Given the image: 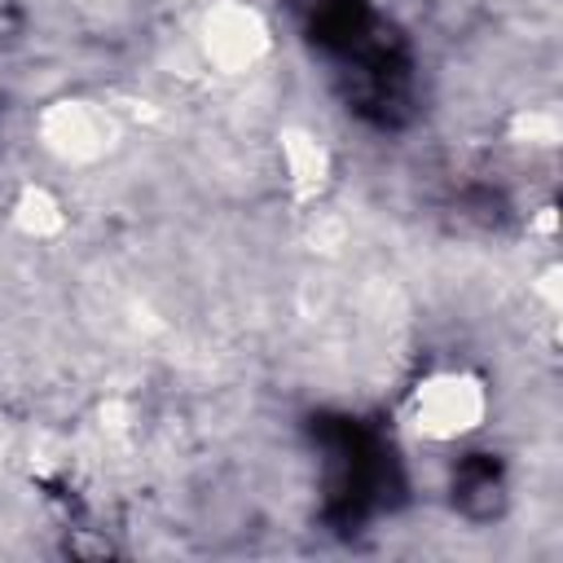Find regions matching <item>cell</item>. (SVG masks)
<instances>
[{
  "mask_svg": "<svg viewBox=\"0 0 563 563\" xmlns=\"http://www.w3.org/2000/svg\"><path fill=\"white\" fill-rule=\"evenodd\" d=\"M497 493H501V462H493L488 453H471L462 466H457V479H453V501L484 519L497 510Z\"/></svg>",
  "mask_w": 563,
  "mask_h": 563,
  "instance_id": "2",
  "label": "cell"
},
{
  "mask_svg": "<svg viewBox=\"0 0 563 563\" xmlns=\"http://www.w3.org/2000/svg\"><path fill=\"white\" fill-rule=\"evenodd\" d=\"M312 440L325 453V501L321 519L334 532L365 528L378 510L400 501V462L378 427L352 413H317Z\"/></svg>",
  "mask_w": 563,
  "mask_h": 563,
  "instance_id": "1",
  "label": "cell"
}]
</instances>
